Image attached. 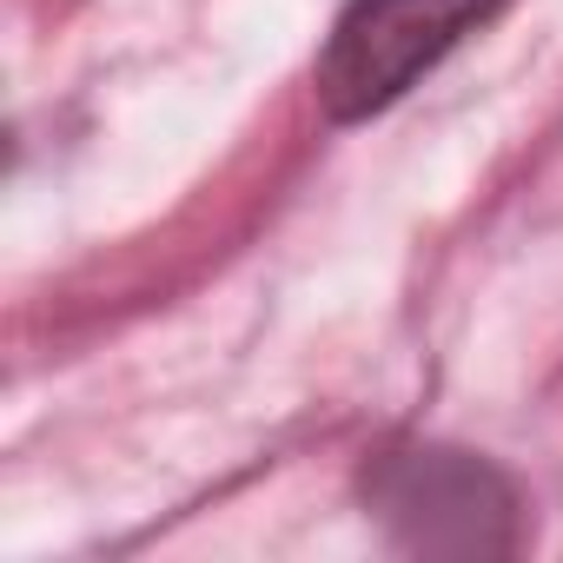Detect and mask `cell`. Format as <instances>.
I'll list each match as a JSON object with an SVG mask.
<instances>
[{
	"label": "cell",
	"instance_id": "2",
	"mask_svg": "<svg viewBox=\"0 0 563 563\" xmlns=\"http://www.w3.org/2000/svg\"><path fill=\"white\" fill-rule=\"evenodd\" d=\"M378 523L424 556H504L517 550V490L471 451L405 444L365 471Z\"/></svg>",
	"mask_w": 563,
	"mask_h": 563
},
{
	"label": "cell",
	"instance_id": "1",
	"mask_svg": "<svg viewBox=\"0 0 563 563\" xmlns=\"http://www.w3.org/2000/svg\"><path fill=\"white\" fill-rule=\"evenodd\" d=\"M504 0H352L319 54V107L352 126L398 107L464 34L497 21Z\"/></svg>",
	"mask_w": 563,
	"mask_h": 563
}]
</instances>
